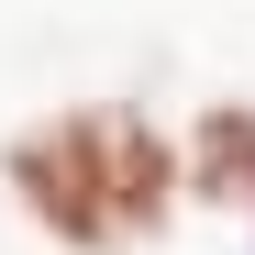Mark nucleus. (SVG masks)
<instances>
[{"instance_id":"nucleus-1","label":"nucleus","mask_w":255,"mask_h":255,"mask_svg":"<svg viewBox=\"0 0 255 255\" xmlns=\"http://www.w3.org/2000/svg\"><path fill=\"white\" fill-rule=\"evenodd\" d=\"M0 200L56 255H144L189 222V155L144 100H56L0 133Z\"/></svg>"},{"instance_id":"nucleus-2","label":"nucleus","mask_w":255,"mask_h":255,"mask_svg":"<svg viewBox=\"0 0 255 255\" xmlns=\"http://www.w3.org/2000/svg\"><path fill=\"white\" fill-rule=\"evenodd\" d=\"M178 155H189V211H222V222L255 233V100L244 89H211L178 122Z\"/></svg>"}]
</instances>
